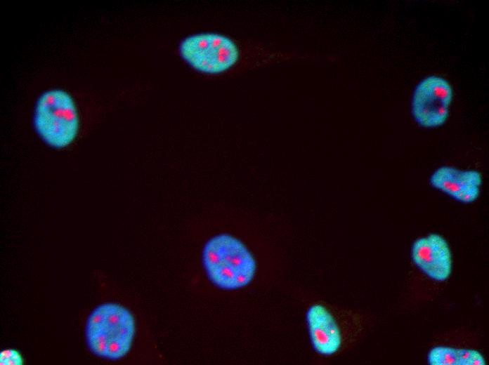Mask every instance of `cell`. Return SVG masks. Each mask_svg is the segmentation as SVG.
Returning <instances> with one entry per match:
<instances>
[{
  "instance_id": "cell-1",
  "label": "cell",
  "mask_w": 489,
  "mask_h": 365,
  "mask_svg": "<svg viewBox=\"0 0 489 365\" xmlns=\"http://www.w3.org/2000/svg\"><path fill=\"white\" fill-rule=\"evenodd\" d=\"M202 262L211 282L224 290L247 286L256 272V260L247 246L226 233L207 241L202 251Z\"/></svg>"
},
{
  "instance_id": "cell-2",
  "label": "cell",
  "mask_w": 489,
  "mask_h": 365,
  "mask_svg": "<svg viewBox=\"0 0 489 365\" xmlns=\"http://www.w3.org/2000/svg\"><path fill=\"white\" fill-rule=\"evenodd\" d=\"M136 332L133 316L124 306L106 303L89 314L85 336L95 355L110 360L124 357L130 350Z\"/></svg>"
},
{
  "instance_id": "cell-3",
  "label": "cell",
  "mask_w": 489,
  "mask_h": 365,
  "mask_svg": "<svg viewBox=\"0 0 489 365\" xmlns=\"http://www.w3.org/2000/svg\"><path fill=\"white\" fill-rule=\"evenodd\" d=\"M33 124L39 138L49 147L63 149L69 146L79 127L72 97L60 88L44 91L36 102Z\"/></svg>"
},
{
  "instance_id": "cell-4",
  "label": "cell",
  "mask_w": 489,
  "mask_h": 365,
  "mask_svg": "<svg viewBox=\"0 0 489 365\" xmlns=\"http://www.w3.org/2000/svg\"><path fill=\"white\" fill-rule=\"evenodd\" d=\"M182 58L195 69L219 74L230 69L239 60L240 51L230 38L217 33H200L180 44Z\"/></svg>"
},
{
  "instance_id": "cell-5",
  "label": "cell",
  "mask_w": 489,
  "mask_h": 365,
  "mask_svg": "<svg viewBox=\"0 0 489 365\" xmlns=\"http://www.w3.org/2000/svg\"><path fill=\"white\" fill-rule=\"evenodd\" d=\"M453 91L444 78L431 75L416 86L413 93L411 111L415 121L427 128L443 126L449 116Z\"/></svg>"
},
{
  "instance_id": "cell-6",
  "label": "cell",
  "mask_w": 489,
  "mask_h": 365,
  "mask_svg": "<svg viewBox=\"0 0 489 365\" xmlns=\"http://www.w3.org/2000/svg\"><path fill=\"white\" fill-rule=\"evenodd\" d=\"M411 258L415 265L430 279L447 280L452 270V259L447 241L440 234H430L414 241Z\"/></svg>"
},
{
  "instance_id": "cell-7",
  "label": "cell",
  "mask_w": 489,
  "mask_h": 365,
  "mask_svg": "<svg viewBox=\"0 0 489 365\" xmlns=\"http://www.w3.org/2000/svg\"><path fill=\"white\" fill-rule=\"evenodd\" d=\"M306 321L314 351L323 357L337 353L341 348L340 328L330 310L322 304L314 303L306 312Z\"/></svg>"
},
{
  "instance_id": "cell-8",
  "label": "cell",
  "mask_w": 489,
  "mask_h": 365,
  "mask_svg": "<svg viewBox=\"0 0 489 365\" xmlns=\"http://www.w3.org/2000/svg\"><path fill=\"white\" fill-rule=\"evenodd\" d=\"M429 182L433 187L456 201L469 204L479 197L482 176L476 170H460L443 166L433 171Z\"/></svg>"
},
{
  "instance_id": "cell-9",
  "label": "cell",
  "mask_w": 489,
  "mask_h": 365,
  "mask_svg": "<svg viewBox=\"0 0 489 365\" xmlns=\"http://www.w3.org/2000/svg\"><path fill=\"white\" fill-rule=\"evenodd\" d=\"M430 365H485L482 354L475 350L436 346L427 355Z\"/></svg>"
},
{
  "instance_id": "cell-10",
  "label": "cell",
  "mask_w": 489,
  "mask_h": 365,
  "mask_svg": "<svg viewBox=\"0 0 489 365\" xmlns=\"http://www.w3.org/2000/svg\"><path fill=\"white\" fill-rule=\"evenodd\" d=\"M22 364L23 359L18 351L13 349H7L1 352V365H22Z\"/></svg>"
}]
</instances>
